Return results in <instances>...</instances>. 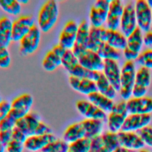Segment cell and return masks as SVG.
Here are the masks:
<instances>
[{"label": "cell", "mask_w": 152, "mask_h": 152, "mask_svg": "<svg viewBox=\"0 0 152 152\" xmlns=\"http://www.w3.org/2000/svg\"><path fill=\"white\" fill-rule=\"evenodd\" d=\"M15 126L27 137L52 133L51 128L40 120V117L35 112H30L23 118L17 120Z\"/></svg>", "instance_id": "cell-1"}, {"label": "cell", "mask_w": 152, "mask_h": 152, "mask_svg": "<svg viewBox=\"0 0 152 152\" xmlns=\"http://www.w3.org/2000/svg\"><path fill=\"white\" fill-rule=\"evenodd\" d=\"M62 66L71 76L78 78H84L96 81L99 77L100 72L89 70L83 66L72 50H66L62 58Z\"/></svg>", "instance_id": "cell-2"}, {"label": "cell", "mask_w": 152, "mask_h": 152, "mask_svg": "<svg viewBox=\"0 0 152 152\" xmlns=\"http://www.w3.org/2000/svg\"><path fill=\"white\" fill-rule=\"evenodd\" d=\"M59 16V7L54 0L45 1L39 11L38 27L41 31L48 33L56 24Z\"/></svg>", "instance_id": "cell-3"}, {"label": "cell", "mask_w": 152, "mask_h": 152, "mask_svg": "<svg viewBox=\"0 0 152 152\" xmlns=\"http://www.w3.org/2000/svg\"><path fill=\"white\" fill-rule=\"evenodd\" d=\"M72 51L83 66L91 71L102 72L104 61L96 52L77 46H74Z\"/></svg>", "instance_id": "cell-4"}, {"label": "cell", "mask_w": 152, "mask_h": 152, "mask_svg": "<svg viewBox=\"0 0 152 152\" xmlns=\"http://www.w3.org/2000/svg\"><path fill=\"white\" fill-rule=\"evenodd\" d=\"M136 71L133 61H126L121 71L119 93L124 100L131 98L135 83Z\"/></svg>", "instance_id": "cell-5"}, {"label": "cell", "mask_w": 152, "mask_h": 152, "mask_svg": "<svg viewBox=\"0 0 152 152\" xmlns=\"http://www.w3.org/2000/svg\"><path fill=\"white\" fill-rule=\"evenodd\" d=\"M129 113L126 109L125 100H122L115 104L107 117L109 131L115 133L120 131Z\"/></svg>", "instance_id": "cell-6"}, {"label": "cell", "mask_w": 152, "mask_h": 152, "mask_svg": "<svg viewBox=\"0 0 152 152\" xmlns=\"http://www.w3.org/2000/svg\"><path fill=\"white\" fill-rule=\"evenodd\" d=\"M33 103V98L30 94H21L11 102V109L8 115L17 121L30 112Z\"/></svg>", "instance_id": "cell-7"}, {"label": "cell", "mask_w": 152, "mask_h": 152, "mask_svg": "<svg viewBox=\"0 0 152 152\" xmlns=\"http://www.w3.org/2000/svg\"><path fill=\"white\" fill-rule=\"evenodd\" d=\"M135 12L137 27L145 33L151 30L152 8L146 0H137L135 1Z\"/></svg>", "instance_id": "cell-8"}, {"label": "cell", "mask_w": 152, "mask_h": 152, "mask_svg": "<svg viewBox=\"0 0 152 152\" xmlns=\"http://www.w3.org/2000/svg\"><path fill=\"white\" fill-rule=\"evenodd\" d=\"M126 46L124 50V55L127 61L135 60L140 54L143 45L142 31L137 27L128 37Z\"/></svg>", "instance_id": "cell-9"}, {"label": "cell", "mask_w": 152, "mask_h": 152, "mask_svg": "<svg viewBox=\"0 0 152 152\" xmlns=\"http://www.w3.org/2000/svg\"><path fill=\"white\" fill-rule=\"evenodd\" d=\"M41 39V31L36 24L19 42L20 51L23 55L33 53L38 49Z\"/></svg>", "instance_id": "cell-10"}, {"label": "cell", "mask_w": 152, "mask_h": 152, "mask_svg": "<svg viewBox=\"0 0 152 152\" xmlns=\"http://www.w3.org/2000/svg\"><path fill=\"white\" fill-rule=\"evenodd\" d=\"M110 2L109 0H97L92 5L89 14L91 26L102 27L106 23Z\"/></svg>", "instance_id": "cell-11"}, {"label": "cell", "mask_w": 152, "mask_h": 152, "mask_svg": "<svg viewBox=\"0 0 152 152\" xmlns=\"http://www.w3.org/2000/svg\"><path fill=\"white\" fill-rule=\"evenodd\" d=\"M35 25L34 18L30 15H21L12 21V41L20 42Z\"/></svg>", "instance_id": "cell-12"}, {"label": "cell", "mask_w": 152, "mask_h": 152, "mask_svg": "<svg viewBox=\"0 0 152 152\" xmlns=\"http://www.w3.org/2000/svg\"><path fill=\"white\" fill-rule=\"evenodd\" d=\"M151 83V74L150 69L141 66L135 74V83L132 90L133 97H141L145 96L147 88Z\"/></svg>", "instance_id": "cell-13"}, {"label": "cell", "mask_w": 152, "mask_h": 152, "mask_svg": "<svg viewBox=\"0 0 152 152\" xmlns=\"http://www.w3.org/2000/svg\"><path fill=\"white\" fill-rule=\"evenodd\" d=\"M137 27L134 5L128 3L124 6L120 22L121 33L128 37Z\"/></svg>", "instance_id": "cell-14"}, {"label": "cell", "mask_w": 152, "mask_h": 152, "mask_svg": "<svg viewBox=\"0 0 152 152\" xmlns=\"http://www.w3.org/2000/svg\"><path fill=\"white\" fill-rule=\"evenodd\" d=\"M66 50L59 43L54 46L51 50L46 53L43 59V69L49 72L55 70L62 64V58Z\"/></svg>", "instance_id": "cell-15"}, {"label": "cell", "mask_w": 152, "mask_h": 152, "mask_svg": "<svg viewBox=\"0 0 152 152\" xmlns=\"http://www.w3.org/2000/svg\"><path fill=\"white\" fill-rule=\"evenodd\" d=\"M78 24L74 20L68 21L59 37V44L67 50H72L75 45Z\"/></svg>", "instance_id": "cell-16"}, {"label": "cell", "mask_w": 152, "mask_h": 152, "mask_svg": "<svg viewBox=\"0 0 152 152\" xmlns=\"http://www.w3.org/2000/svg\"><path fill=\"white\" fill-rule=\"evenodd\" d=\"M117 134L119 146L134 151L144 148L145 145L137 132L120 131Z\"/></svg>", "instance_id": "cell-17"}, {"label": "cell", "mask_w": 152, "mask_h": 152, "mask_svg": "<svg viewBox=\"0 0 152 152\" xmlns=\"http://www.w3.org/2000/svg\"><path fill=\"white\" fill-rule=\"evenodd\" d=\"M129 114H150L152 112V99L149 97H132L126 101Z\"/></svg>", "instance_id": "cell-18"}, {"label": "cell", "mask_w": 152, "mask_h": 152, "mask_svg": "<svg viewBox=\"0 0 152 152\" xmlns=\"http://www.w3.org/2000/svg\"><path fill=\"white\" fill-rule=\"evenodd\" d=\"M151 121L150 114H129L121 131L137 132L149 125Z\"/></svg>", "instance_id": "cell-19"}, {"label": "cell", "mask_w": 152, "mask_h": 152, "mask_svg": "<svg viewBox=\"0 0 152 152\" xmlns=\"http://www.w3.org/2000/svg\"><path fill=\"white\" fill-rule=\"evenodd\" d=\"M75 106L78 112L86 119H97L104 121L107 118L104 112L89 100H79L76 102Z\"/></svg>", "instance_id": "cell-20"}, {"label": "cell", "mask_w": 152, "mask_h": 152, "mask_svg": "<svg viewBox=\"0 0 152 152\" xmlns=\"http://www.w3.org/2000/svg\"><path fill=\"white\" fill-rule=\"evenodd\" d=\"M124 6L120 0L110 1L109 11L106 19L107 28L118 30L120 27V22L124 11Z\"/></svg>", "instance_id": "cell-21"}, {"label": "cell", "mask_w": 152, "mask_h": 152, "mask_svg": "<svg viewBox=\"0 0 152 152\" xmlns=\"http://www.w3.org/2000/svg\"><path fill=\"white\" fill-rule=\"evenodd\" d=\"M56 138L52 133L29 136L27 137L25 141L24 148L31 152H39L49 143Z\"/></svg>", "instance_id": "cell-22"}, {"label": "cell", "mask_w": 152, "mask_h": 152, "mask_svg": "<svg viewBox=\"0 0 152 152\" xmlns=\"http://www.w3.org/2000/svg\"><path fill=\"white\" fill-rule=\"evenodd\" d=\"M103 61L104 66L102 72L116 91H119L121 69H120L117 61L112 59Z\"/></svg>", "instance_id": "cell-23"}, {"label": "cell", "mask_w": 152, "mask_h": 152, "mask_svg": "<svg viewBox=\"0 0 152 152\" xmlns=\"http://www.w3.org/2000/svg\"><path fill=\"white\" fill-rule=\"evenodd\" d=\"M68 81L72 89L87 96L97 91L96 82L88 78H78L70 75Z\"/></svg>", "instance_id": "cell-24"}, {"label": "cell", "mask_w": 152, "mask_h": 152, "mask_svg": "<svg viewBox=\"0 0 152 152\" xmlns=\"http://www.w3.org/2000/svg\"><path fill=\"white\" fill-rule=\"evenodd\" d=\"M27 137L21 131L15 126L11 138L5 146V150L7 152H23Z\"/></svg>", "instance_id": "cell-25"}, {"label": "cell", "mask_w": 152, "mask_h": 152, "mask_svg": "<svg viewBox=\"0 0 152 152\" xmlns=\"http://www.w3.org/2000/svg\"><path fill=\"white\" fill-rule=\"evenodd\" d=\"M81 122L85 131V137L92 139L102 134L103 121L97 119H85Z\"/></svg>", "instance_id": "cell-26"}, {"label": "cell", "mask_w": 152, "mask_h": 152, "mask_svg": "<svg viewBox=\"0 0 152 152\" xmlns=\"http://www.w3.org/2000/svg\"><path fill=\"white\" fill-rule=\"evenodd\" d=\"M127 38L118 30H111L106 28L105 42L117 50H124L126 46Z\"/></svg>", "instance_id": "cell-27"}, {"label": "cell", "mask_w": 152, "mask_h": 152, "mask_svg": "<svg viewBox=\"0 0 152 152\" xmlns=\"http://www.w3.org/2000/svg\"><path fill=\"white\" fill-rule=\"evenodd\" d=\"M106 28L102 27L90 26L89 40L87 49L96 52L99 47L105 42V33Z\"/></svg>", "instance_id": "cell-28"}, {"label": "cell", "mask_w": 152, "mask_h": 152, "mask_svg": "<svg viewBox=\"0 0 152 152\" xmlns=\"http://www.w3.org/2000/svg\"><path fill=\"white\" fill-rule=\"evenodd\" d=\"M85 137V131L80 122H76L69 125L64 131L62 139L68 144Z\"/></svg>", "instance_id": "cell-29"}, {"label": "cell", "mask_w": 152, "mask_h": 152, "mask_svg": "<svg viewBox=\"0 0 152 152\" xmlns=\"http://www.w3.org/2000/svg\"><path fill=\"white\" fill-rule=\"evenodd\" d=\"M87 97L90 102L105 113H109L115 105L113 100L102 94L97 91L88 94Z\"/></svg>", "instance_id": "cell-30"}, {"label": "cell", "mask_w": 152, "mask_h": 152, "mask_svg": "<svg viewBox=\"0 0 152 152\" xmlns=\"http://www.w3.org/2000/svg\"><path fill=\"white\" fill-rule=\"evenodd\" d=\"M12 21L6 16L0 18V44L8 48L12 42Z\"/></svg>", "instance_id": "cell-31"}, {"label": "cell", "mask_w": 152, "mask_h": 152, "mask_svg": "<svg viewBox=\"0 0 152 152\" xmlns=\"http://www.w3.org/2000/svg\"><path fill=\"white\" fill-rule=\"evenodd\" d=\"M95 82L97 91L100 93L112 100L116 97V90L109 83L102 72H100L99 77Z\"/></svg>", "instance_id": "cell-32"}, {"label": "cell", "mask_w": 152, "mask_h": 152, "mask_svg": "<svg viewBox=\"0 0 152 152\" xmlns=\"http://www.w3.org/2000/svg\"><path fill=\"white\" fill-rule=\"evenodd\" d=\"M90 26L86 20H83L78 25V30L75 46L87 48Z\"/></svg>", "instance_id": "cell-33"}, {"label": "cell", "mask_w": 152, "mask_h": 152, "mask_svg": "<svg viewBox=\"0 0 152 152\" xmlns=\"http://www.w3.org/2000/svg\"><path fill=\"white\" fill-rule=\"evenodd\" d=\"M96 53L103 59H112L117 61L121 58V53L119 50H117L106 42H103L98 48Z\"/></svg>", "instance_id": "cell-34"}, {"label": "cell", "mask_w": 152, "mask_h": 152, "mask_svg": "<svg viewBox=\"0 0 152 152\" xmlns=\"http://www.w3.org/2000/svg\"><path fill=\"white\" fill-rule=\"evenodd\" d=\"M101 137L104 146L107 152H112L119 147L117 133L107 131L102 133Z\"/></svg>", "instance_id": "cell-35"}, {"label": "cell", "mask_w": 152, "mask_h": 152, "mask_svg": "<svg viewBox=\"0 0 152 152\" xmlns=\"http://www.w3.org/2000/svg\"><path fill=\"white\" fill-rule=\"evenodd\" d=\"M91 139L84 137L69 144L68 152H90Z\"/></svg>", "instance_id": "cell-36"}, {"label": "cell", "mask_w": 152, "mask_h": 152, "mask_svg": "<svg viewBox=\"0 0 152 152\" xmlns=\"http://www.w3.org/2000/svg\"><path fill=\"white\" fill-rule=\"evenodd\" d=\"M0 7L5 12L17 15L21 10V4L17 0H0Z\"/></svg>", "instance_id": "cell-37"}, {"label": "cell", "mask_w": 152, "mask_h": 152, "mask_svg": "<svg viewBox=\"0 0 152 152\" xmlns=\"http://www.w3.org/2000/svg\"><path fill=\"white\" fill-rule=\"evenodd\" d=\"M69 144L63 139H58L49 143L41 151L42 152H68Z\"/></svg>", "instance_id": "cell-38"}, {"label": "cell", "mask_w": 152, "mask_h": 152, "mask_svg": "<svg viewBox=\"0 0 152 152\" xmlns=\"http://www.w3.org/2000/svg\"><path fill=\"white\" fill-rule=\"evenodd\" d=\"M136 60L141 66L148 69L152 68V50L147 49L143 51L140 53Z\"/></svg>", "instance_id": "cell-39"}, {"label": "cell", "mask_w": 152, "mask_h": 152, "mask_svg": "<svg viewBox=\"0 0 152 152\" xmlns=\"http://www.w3.org/2000/svg\"><path fill=\"white\" fill-rule=\"evenodd\" d=\"M145 145L152 148V126L147 125L137 132Z\"/></svg>", "instance_id": "cell-40"}, {"label": "cell", "mask_w": 152, "mask_h": 152, "mask_svg": "<svg viewBox=\"0 0 152 152\" xmlns=\"http://www.w3.org/2000/svg\"><path fill=\"white\" fill-rule=\"evenodd\" d=\"M11 62V59L7 48L0 44V68H7Z\"/></svg>", "instance_id": "cell-41"}, {"label": "cell", "mask_w": 152, "mask_h": 152, "mask_svg": "<svg viewBox=\"0 0 152 152\" xmlns=\"http://www.w3.org/2000/svg\"><path fill=\"white\" fill-rule=\"evenodd\" d=\"M90 152H107L103 143L101 135L91 139Z\"/></svg>", "instance_id": "cell-42"}, {"label": "cell", "mask_w": 152, "mask_h": 152, "mask_svg": "<svg viewBox=\"0 0 152 152\" xmlns=\"http://www.w3.org/2000/svg\"><path fill=\"white\" fill-rule=\"evenodd\" d=\"M11 109V103L5 100H2L0 103V123L8 114Z\"/></svg>", "instance_id": "cell-43"}, {"label": "cell", "mask_w": 152, "mask_h": 152, "mask_svg": "<svg viewBox=\"0 0 152 152\" xmlns=\"http://www.w3.org/2000/svg\"><path fill=\"white\" fill-rule=\"evenodd\" d=\"M143 43L148 48V49L152 50V31L150 30L143 36Z\"/></svg>", "instance_id": "cell-44"}, {"label": "cell", "mask_w": 152, "mask_h": 152, "mask_svg": "<svg viewBox=\"0 0 152 152\" xmlns=\"http://www.w3.org/2000/svg\"><path fill=\"white\" fill-rule=\"evenodd\" d=\"M112 152H136L134 151H132L128 149H126L125 148H124L122 147H118V148H116V149H115L113 151H112Z\"/></svg>", "instance_id": "cell-45"}, {"label": "cell", "mask_w": 152, "mask_h": 152, "mask_svg": "<svg viewBox=\"0 0 152 152\" xmlns=\"http://www.w3.org/2000/svg\"><path fill=\"white\" fill-rule=\"evenodd\" d=\"M5 146L2 142L1 138H0V152H5Z\"/></svg>", "instance_id": "cell-46"}, {"label": "cell", "mask_w": 152, "mask_h": 152, "mask_svg": "<svg viewBox=\"0 0 152 152\" xmlns=\"http://www.w3.org/2000/svg\"><path fill=\"white\" fill-rule=\"evenodd\" d=\"M137 152H151V151H150V150H147V149H145V148H142V149H141V150L138 151Z\"/></svg>", "instance_id": "cell-47"}, {"label": "cell", "mask_w": 152, "mask_h": 152, "mask_svg": "<svg viewBox=\"0 0 152 152\" xmlns=\"http://www.w3.org/2000/svg\"><path fill=\"white\" fill-rule=\"evenodd\" d=\"M21 4H27L28 2V1L27 0H21V1H18Z\"/></svg>", "instance_id": "cell-48"}, {"label": "cell", "mask_w": 152, "mask_h": 152, "mask_svg": "<svg viewBox=\"0 0 152 152\" xmlns=\"http://www.w3.org/2000/svg\"><path fill=\"white\" fill-rule=\"evenodd\" d=\"M147 1V2H148V5H150V7L152 8V1L150 0V1Z\"/></svg>", "instance_id": "cell-49"}, {"label": "cell", "mask_w": 152, "mask_h": 152, "mask_svg": "<svg viewBox=\"0 0 152 152\" xmlns=\"http://www.w3.org/2000/svg\"><path fill=\"white\" fill-rule=\"evenodd\" d=\"M2 99H1V96H0V103H1V102H2Z\"/></svg>", "instance_id": "cell-50"}, {"label": "cell", "mask_w": 152, "mask_h": 152, "mask_svg": "<svg viewBox=\"0 0 152 152\" xmlns=\"http://www.w3.org/2000/svg\"><path fill=\"white\" fill-rule=\"evenodd\" d=\"M151 30L152 31V19H151Z\"/></svg>", "instance_id": "cell-51"}, {"label": "cell", "mask_w": 152, "mask_h": 152, "mask_svg": "<svg viewBox=\"0 0 152 152\" xmlns=\"http://www.w3.org/2000/svg\"><path fill=\"white\" fill-rule=\"evenodd\" d=\"M39 152H42V151H39Z\"/></svg>", "instance_id": "cell-52"}]
</instances>
